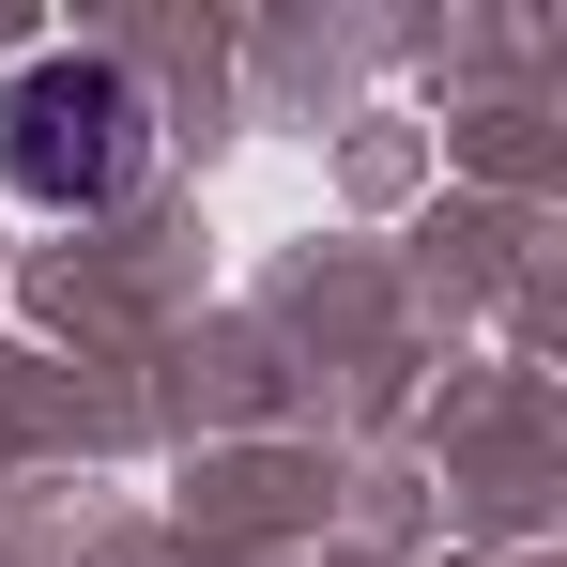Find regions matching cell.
<instances>
[{
    "instance_id": "6da1fadb",
    "label": "cell",
    "mask_w": 567,
    "mask_h": 567,
    "mask_svg": "<svg viewBox=\"0 0 567 567\" xmlns=\"http://www.w3.org/2000/svg\"><path fill=\"white\" fill-rule=\"evenodd\" d=\"M138 154H154V107H138L123 62L47 47V62L0 78V185L31 199V215H107V199L138 185Z\"/></svg>"
}]
</instances>
